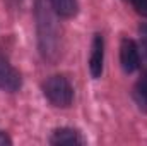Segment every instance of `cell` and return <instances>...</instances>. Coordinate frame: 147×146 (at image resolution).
I'll return each mask as SVG.
<instances>
[{
	"label": "cell",
	"instance_id": "cell-2",
	"mask_svg": "<svg viewBox=\"0 0 147 146\" xmlns=\"http://www.w3.org/2000/svg\"><path fill=\"white\" fill-rule=\"evenodd\" d=\"M43 93L48 102L58 108H69L74 102V88L63 76H51L43 83Z\"/></svg>",
	"mask_w": 147,
	"mask_h": 146
},
{
	"label": "cell",
	"instance_id": "cell-5",
	"mask_svg": "<svg viewBox=\"0 0 147 146\" xmlns=\"http://www.w3.org/2000/svg\"><path fill=\"white\" fill-rule=\"evenodd\" d=\"M105 64V40L101 35H96L91 46V57H89V72L94 79L101 77Z\"/></svg>",
	"mask_w": 147,
	"mask_h": 146
},
{
	"label": "cell",
	"instance_id": "cell-9",
	"mask_svg": "<svg viewBox=\"0 0 147 146\" xmlns=\"http://www.w3.org/2000/svg\"><path fill=\"white\" fill-rule=\"evenodd\" d=\"M128 2L134 5L137 14H140L142 17H147V0H128Z\"/></svg>",
	"mask_w": 147,
	"mask_h": 146
},
{
	"label": "cell",
	"instance_id": "cell-1",
	"mask_svg": "<svg viewBox=\"0 0 147 146\" xmlns=\"http://www.w3.org/2000/svg\"><path fill=\"white\" fill-rule=\"evenodd\" d=\"M36 19H38V35H39V50L45 59L53 60L58 52V36L57 29L53 26L51 17L43 10L41 3L38 2L36 7Z\"/></svg>",
	"mask_w": 147,
	"mask_h": 146
},
{
	"label": "cell",
	"instance_id": "cell-6",
	"mask_svg": "<svg viewBox=\"0 0 147 146\" xmlns=\"http://www.w3.org/2000/svg\"><path fill=\"white\" fill-rule=\"evenodd\" d=\"M50 143L51 145H60V146H77V145H84V138L75 129L60 127V129H55L51 132Z\"/></svg>",
	"mask_w": 147,
	"mask_h": 146
},
{
	"label": "cell",
	"instance_id": "cell-10",
	"mask_svg": "<svg viewBox=\"0 0 147 146\" xmlns=\"http://www.w3.org/2000/svg\"><path fill=\"white\" fill-rule=\"evenodd\" d=\"M139 35H140V43H142V48L147 55V24H142L139 28Z\"/></svg>",
	"mask_w": 147,
	"mask_h": 146
},
{
	"label": "cell",
	"instance_id": "cell-3",
	"mask_svg": "<svg viewBox=\"0 0 147 146\" xmlns=\"http://www.w3.org/2000/svg\"><path fill=\"white\" fill-rule=\"evenodd\" d=\"M120 64H121V69L127 74L135 72L140 67L139 48H137L135 41L130 40V38H123L121 40V45H120Z\"/></svg>",
	"mask_w": 147,
	"mask_h": 146
},
{
	"label": "cell",
	"instance_id": "cell-4",
	"mask_svg": "<svg viewBox=\"0 0 147 146\" xmlns=\"http://www.w3.org/2000/svg\"><path fill=\"white\" fill-rule=\"evenodd\" d=\"M21 84H22V79L19 71L3 55H0V89L14 93L21 88Z\"/></svg>",
	"mask_w": 147,
	"mask_h": 146
},
{
	"label": "cell",
	"instance_id": "cell-8",
	"mask_svg": "<svg viewBox=\"0 0 147 146\" xmlns=\"http://www.w3.org/2000/svg\"><path fill=\"white\" fill-rule=\"evenodd\" d=\"M134 100L142 112H147V71L142 72L134 86Z\"/></svg>",
	"mask_w": 147,
	"mask_h": 146
},
{
	"label": "cell",
	"instance_id": "cell-11",
	"mask_svg": "<svg viewBox=\"0 0 147 146\" xmlns=\"http://www.w3.org/2000/svg\"><path fill=\"white\" fill-rule=\"evenodd\" d=\"M9 146V145H12V139L3 132V131H0V146Z\"/></svg>",
	"mask_w": 147,
	"mask_h": 146
},
{
	"label": "cell",
	"instance_id": "cell-7",
	"mask_svg": "<svg viewBox=\"0 0 147 146\" xmlns=\"http://www.w3.org/2000/svg\"><path fill=\"white\" fill-rule=\"evenodd\" d=\"M53 12L62 19H72L79 10L77 0H48Z\"/></svg>",
	"mask_w": 147,
	"mask_h": 146
}]
</instances>
